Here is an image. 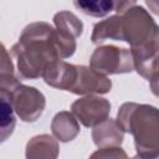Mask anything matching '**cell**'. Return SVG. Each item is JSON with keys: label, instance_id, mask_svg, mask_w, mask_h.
Here are the masks:
<instances>
[{"label": "cell", "instance_id": "obj_1", "mask_svg": "<svg viewBox=\"0 0 159 159\" xmlns=\"http://www.w3.org/2000/svg\"><path fill=\"white\" fill-rule=\"evenodd\" d=\"M11 52L16 58L20 77L36 80L41 77L48 63L60 60L56 30L45 21L31 22L22 30Z\"/></svg>", "mask_w": 159, "mask_h": 159}, {"label": "cell", "instance_id": "obj_2", "mask_svg": "<svg viewBox=\"0 0 159 159\" xmlns=\"http://www.w3.org/2000/svg\"><path fill=\"white\" fill-rule=\"evenodd\" d=\"M116 122L124 133L133 135L138 157L158 159L159 116L154 106L125 102L119 107Z\"/></svg>", "mask_w": 159, "mask_h": 159}, {"label": "cell", "instance_id": "obj_3", "mask_svg": "<svg viewBox=\"0 0 159 159\" xmlns=\"http://www.w3.org/2000/svg\"><path fill=\"white\" fill-rule=\"evenodd\" d=\"M0 97L7 99L16 116L27 123L37 120L46 107L43 93L22 84L14 75H0Z\"/></svg>", "mask_w": 159, "mask_h": 159}, {"label": "cell", "instance_id": "obj_4", "mask_svg": "<svg viewBox=\"0 0 159 159\" xmlns=\"http://www.w3.org/2000/svg\"><path fill=\"white\" fill-rule=\"evenodd\" d=\"M118 15L122 20V41L129 43L130 48L159 42L158 25L143 6L134 4Z\"/></svg>", "mask_w": 159, "mask_h": 159}, {"label": "cell", "instance_id": "obj_5", "mask_svg": "<svg viewBox=\"0 0 159 159\" xmlns=\"http://www.w3.org/2000/svg\"><path fill=\"white\" fill-rule=\"evenodd\" d=\"M89 68L103 76L129 73L134 70L130 50L113 45L98 46L91 55Z\"/></svg>", "mask_w": 159, "mask_h": 159}, {"label": "cell", "instance_id": "obj_6", "mask_svg": "<svg viewBox=\"0 0 159 159\" xmlns=\"http://www.w3.org/2000/svg\"><path fill=\"white\" fill-rule=\"evenodd\" d=\"M71 109L77 120L87 128H93L109 117L111 103L103 97L89 94L76 99L71 104Z\"/></svg>", "mask_w": 159, "mask_h": 159}, {"label": "cell", "instance_id": "obj_7", "mask_svg": "<svg viewBox=\"0 0 159 159\" xmlns=\"http://www.w3.org/2000/svg\"><path fill=\"white\" fill-rule=\"evenodd\" d=\"M133 67L145 80L149 81L154 94L158 89V53L159 42L149 43L142 47L130 48Z\"/></svg>", "mask_w": 159, "mask_h": 159}, {"label": "cell", "instance_id": "obj_8", "mask_svg": "<svg viewBox=\"0 0 159 159\" xmlns=\"http://www.w3.org/2000/svg\"><path fill=\"white\" fill-rule=\"evenodd\" d=\"M112 88V81L103 75H99L91 70L87 66L77 65V76L76 81L71 88V93L80 96H89V94H104L108 93Z\"/></svg>", "mask_w": 159, "mask_h": 159}, {"label": "cell", "instance_id": "obj_9", "mask_svg": "<svg viewBox=\"0 0 159 159\" xmlns=\"http://www.w3.org/2000/svg\"><path fill=\"white\" fill-rule=\"evenodd\" d=\"M76 76L77 65H72L62 60H56L48 63L41 75V77L48 86L68 92L71 91L76 81Z\"/></svg>", "mask_w": 159, "mask_h": 159}, {"label": "cell", "instance_id": "obj_10", "mask_svg": "<svg viewBox=\"0 0 159 159\" xmlns=\"http://www.w3.org/2000/svg\"><path fill=\"white\" fill-rule=\"evenodd\" d=\"M93 143L101 148L120 147L124 139V132L119 128L117 122L112 118H107L92 129Z\"/></svg>", "mask_w": 159, "mask_h": 159}, {"label": "cell", "instance_id": "obj_11", "mask_svg": "<svg viewBox=\"0 0 159 159\" xmlns=\"http://www.w3.org/2000/svg\"><path fill=\"white\" fill-rule=\"evenodd\" d=\"M58 142L48 134H39L32 137L25 148L26 159H57Z\"/></svg>", "mask_w": 159, "mask_h": 159}, {"label": "cell", "instance_id": "obj_12", "mask_svg": "<svg viewBox=\"0 0 159 159\" xmlns=\"http://www.w3.org/2000/svg\"><path fill=\"white\" fill-rule=\"evenodd\" d=\"M51 130L56 140L67 143L73 140L80 134V124L71 112L62 111L56 113L52 118Z\"/></svg>", "mask_w": 159, "mask_h": 159}, {"label": "cell", "instance_id": "obj_13", "mask_svg": "<svg viewBox=\"0 0 159 159\" xmlns=\"http://www.w3.org/2000/svg\"><path fill=\"white\" fill-rule=\"evenodd\" d=\"M91 40L94 45H99L106 40L122 41V20L120 15L109 16L93 26Z\"/></svg>", "mask_w": 159, "mask_h": 159}, {"label": "cell", "instance_id": "obj_14", "mask_svg": "<svg viewBox=\"0 0 159 159\" xmlns=\"http://www.w3.org/2000/svg\"><path fill=\"white\" fill-rule=\"evenodd\" d=\"M53 24L56 26V31L73 39H77L82 35L83 24L82 21L71 11H58L53 16Z\"/></svg>", "mask_w": 159, "mask_h": 159}, {"label": "cell", "instance_id": "obj_15", "mask_svg": "<svg viewBox=\"0 0 159 159\" xmlns=\"http://www.w3.org/2000/svg\"><path fill=\"white\" fill-rule=\"evenodd\" d=\"M73 5L82 11L86 15L93 16V17H103L106 15H108L109 12L116 10V5L117 1H112V0H97V1H73Z\"/></svg>", "mask_w": 159, "mask_h": 159}, {"label": "cell", "instance_id": "obj_16", "mask_svg": "<svg viewBox=\"0 0 159 159\" xmlns=\"http://www.w3.org/2000/svg\"><path fill=\"white\" fill-rule=\"evenodd\" d=\"M16 127L15 112L7 99L0 97V144L4 143Z\"/></svg>", "mask_w": 159, "mask_h": 159}, {"label": "cell", "instance_id": "obj_17", "mask_svg": "<svg viewBox=\"0 0 159 159\" xmlns=\"http://www.w3.org/2000/svg\"><path fill=\"white\" fill-rule=\"evenodd\" d=\"M88 159H129L127 153L120 147L101 148L91 154Z\"/></svg>", "mask_w": 159, "mask_h": 159}, {"label": "cell", "instance_id": "obj_18", "mask_svg": "<svg viewBox=\"0 0 159 159\" xmlns=\"http://www.w3.org/2000/svg\"><path fill=\"white\" fill-rule=\"evenodd\" d=\"M14 75V63L5 46L0 42V75Z\"/></svg>", "mask_w": 159, "mask_h": 159}, {"label": "cell", "instance_id": "obj_19", "mask_svg": "<svg viewBox=\"0 0 159 159\" xmlns=\"http://www.w3.org/2000/svg\"><path fill=\"white\" fill-rule=\"evenodd\" d=\"M130 159H145V158H140V157L135 155V157H133V158H130Z\"/></svg>", "mask_w": 159, "mask_h": 159}]
</instances>
